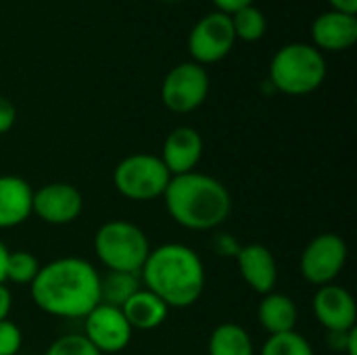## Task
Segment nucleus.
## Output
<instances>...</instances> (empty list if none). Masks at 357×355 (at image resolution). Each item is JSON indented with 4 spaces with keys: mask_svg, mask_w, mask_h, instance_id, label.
Masks as SVG:
<instances>
[{
    "mask_svg": "<svg viewBox=\"0 0 357 355\" xmlns=\"http://www.w3.org/2000/svg\"><path fill=\"white\" fill-rule=\"evenodd\" d=\"M29 295L48 316L84 320L100 303V274L82 257H59L40 268Z\"/></svg>",
    "mask_w": 357,
    "mask_h": 355,
    "instance_id": "1",
    "label": "nucleus"
},
{
    "mask_svg": "<svg viewBox=\"0 0 357 355\" xmlns=\"http://www.w3.org/2000/svg\"><path fill=\"white\" fill-rule=\"evenodd\" d=\"M203 136L190 126H180L165 136L159 159L172 176H182L195 172L203 157Z\"/></svg>",
    "mask_w": 357,
    "mask_h": 355,
    "instance_id": "14",
    "label": "nucleus"
},
{
    "mask_svg": "<svg viewBox=\"0 0 357 355\" xmlns=\"http://www.w3.org/2000/svg\"><path fill=\"white\" fill-rule=\"evenodd\" d=\"M312 38L320 52L347 50L357 40V17L341 10H326L316 17L312 25Z\"/></svg>",
    "mask_w": 357,
    "mask_h": 355,
    "instance_id": "15",
    "label": "nucleus"
},
{
    "mask_svg": "<svg viewBox=\"0 0 357 355\" xmlns=\"http://www.w3.org/2000/svg\"><path fill=\"white\" fill-rule=\"evenodd\" d=\"M234 259H236L241 278L253 293L268 295L276 289L278 264H276L274 253L266 245H259V243L241 245Z\"/></svg>",
    "mask_w": 357,
    "mask_h": 355,
    "instance_id": "13",
    "label": "nucleus"
},
{
    "mask_svg": "<svg viewBox=\"0 0 357 355\" xmlns=\"http://www.w3.org/2000/svg\"><path fill=\"white\" fill-rule=\"evenodd\" d=\"M230 21H232V29H234L236 40H245V42L261 40L264 33H266V27H268L266 15L257 6H253V4L232 13Z\"/></svg>",
    "mask_w": 357,
    "mask_h": 355,
    "instance_id": "21",
    "label": "nucleus"
},
{
    "mask_svg": "<svg viewBox=\"0 0 357 355\" xmlns=\"http://www.w3.org/2000/svg\"><path fill=\"white\" fill-rule=\"evenodd\" d=\"M209 355H255V345L249 331L236 322H224L213 328L209 343Z\"/></svg>",
    "mask_w": 357,
    "mask_h": 355,
    "instance_id": "19",
    "label": "nucleus"
},
{
    "mask_svg": "<svg viewBox=\"0 0 357 355\" xmlns=\"http://www.w3.org/2000/svg\"><path fill=\"white\" fill-rule=\"evenodd\" d=\"M33 188L19 176H0V230H10L31 216Z\"/></svg>",
    "mask_w": 357,
    "mask_h": 355,
    "instance_id": "16",
    "label": "nucleus"
},
{
    "mask_svg": "<svg viewBox=\"0 0 357 355\" xmlns=\"http://www.w3.org/2000/svg\"><path fill=\"white\" fill-rule=\"evenodd\" d=\"M172 174L163 161L153 153H132L123 157L113 169L115 190L136 203H149L163 197Z\"/></svg>",
    "mask_w": 357,
    "mask_h": 355,
    "instance_id": "6",
    "label": "nucleus"
},
{
    "mask_svg": "<svg viewBox=\"0 0 357 355\" xmlns=\"http://www.w3.org/2000/svg\"><path fill=\"white\" fill-rule=\"evenodd\" d=\"M132 335L134 331L119 308L98 303L84 318V337L102 355L123 352L130 345Z\"/></svg>",
    "mask_w": 357,
    "mask_h": 355,
    "instance_id": "10",
    "label": "nucleus"
},
{
    "mask_svg": "<svg viewBox=\"0 0 357 355\" xmlns=\"http://www.w3.org/2000/svg\"><path fill=\"white\" fill-rule=\"evenodd\" d=\"M140 282L169 310H186L203 297L207 272L195 249L182 243H165L151 249L140 270Z\"/></svg>",
    "mask_w": 357,
    "mask_h": 355,
    "instance_id": "2",
    "label": "nucleus"
},
{
    "mask_svg": "<svg viewBox=\"0 0 357 355\" xmlns=\"http://www.w3.org/2000/svg\"><path fill=\"white\" fill-rule=\"evenodd\" d=\"M163 2H178V0H163Z\"/></svg>",
    "mask_w": 357,
    "mask_h": 355,
    "instance_id": "33",
    "label": "nucleus"
},
{
    "mask_svg": "<svg viewBox=\"0 0 357 355\" xmlns=\"http://www.w3.org/2000/svg\"><path fill=\"white\" fill-rule=\"evenodd\" d=\"M44 355H102L84 335H63L50 343Z\"/></svg>",
    "mask_w": 357,
    "mask_h": 355,
    "instance_id": "24",
    "label": "nucleus"
},
{
    "mask_svg": "<svg viewBox=\"0 0 357 355\" xmlns=\"http://www.w3.org/2000/svg\"><path fill=\"white\" fill-rule=\"evenodd\" d=\"M121 312H123L128 324L132 326V331H155L169 316V308L155 293H151L144 287H140L121 305Z\"/></svg>",
    "mask_w": 357,
    "mask_h": 355,
    "instance_id": "17",
    "label": "nucleus"
},
{
    "mask_svg": "<svg viewBox=\"0 0 357 355\" xmlns=\"http://www.w3.org/2000/svg\"><path fill=\"white\" fill-rule=\"evenodd\" d=\"M259 355H316L312 343L297 331L270 335L261 345Z\"/></svg>",
    "mask_w": 357,
    "mask_h": 355,
    "instance_id": "23",
    "label": "nucleus"
},
{
    "mask_svg": "<svg viewBox=\"0 0 357 355\" xmlns=\"http://www.w3.org/2000/svg\"><path fill=\"white\" fill-rule=\"evenodd\" d=\"M42 264L31 251H10L4 270V282L13 285H31L38 276Z\"/></svg>",
    "mask_w": 357,
    "mask_h": 355,
    "instance_id": "22",
    "label": "nucleus"
},
{
    "mask_svg": "<svg viewBox=\"0 0 357 355\" xmlns=\"http://www.w3.org/2000/svg\"><path fill=\"white\" fill-rule=\"evenodd\" d=\"M345 354L357 355V326L354 331H349L347 335V345H345Z\"/></svg>",
    "mask_w": 357,
    "mask_h": 355,
    "instance_id": "31",
    "label": "nucleus"
},
{
    "mask_svg": "<svg viewBox=\"0 0 357 355\" xmlns=\"http://www.w3.org/2000/svg\"><path fill=\"white\" fill-rule=\"evenodd\" d=\"M161 199L169 218L192 232L220 228L232 211V197L224 182L201 172L172 176Z\"/></svg>",
    "mask_w": 357,
    "mask_h": 355,
    "instance_id": "3",
    "label": "nucleus"
},
{
    "mask_svg": "<svg viewBox=\"0 0 357 355\" xmlns=\"http://www.w3.org/2000/svg\"><path fill=\"white\" fill-rule=\"evenodd\" d=\"M94 253L111 272L140 274L151 253V243L140 226L128 220H109L94 234Z\"/></svg>",
    "mask_w": 357,
    "mask_h": 355,
    "instance_id": "5",
    "label": "nucleus"
},
{
    "mask_svg": "<svg viewBox=\"0 0 357 355\" xmlns=\"http://www.w3.org/2000/svg\"><path fill=\"white\" fill-rule=\"evenodd\" d=\"M211 249H213V253H218V255H222V257H236V253H238V249H241V243L234 239V234H230V232H220V234L213 236Z\"/></svg>",
    "mask_w": 357,
    "mask_h": 355,
    "instance_id": "26",
    "label": "nucleus"
},
{
    "mask_svg": "<svg viewBox=\"0 0 357 355\" xmlns=\"http://www.w3.org/2000/svg\"><path fill=\"white\" fill-rule=\"evenodd\" d=\"M8 247L0 241V282H4V270H6V259H8Z\"/></svg>",
    "mask_w": 357,
    "mask_h": 355,
    "instance_id": "32",
    "label": "nucleus"
},
{
    "mask_svg": "<svg viewBox=\"0 0 357 355\" xmlns=\"http://www.w3.org/2000/svg\"><path fill=\"white\" fill-rule=\"evenodd\" d=\"M213 4L218 6L220 13H226V15H232L249 4H253V0H213Z\"/></svg>",
    "mask_w": 357,
    "mask_h": 355,
    "instance_id": "29",
    "label": "nucleus"
},
{
    "mask_svg": "<svg viewBox=\"0 0 357 355\" xmlns=\"http://www.w3.org/2000/svg\"><path fill=\"white\" fill-rule=\"evenodd\" d=\"M15 119H17L15 105L6 96H0V136L6 134L15 126Z\"/></svg>",
    "mask_w": 357,
    "mask_h": 355,
    "instance_id": "27",
    "label": "nucleus"
},
{
    "mask_svg": "<svg viewBox=\"0 0 357 355\" xmlns=\"http://www.w3.org/2000/svg\"><path fill=\"white\" fill-rule=\"evenodd\" d=\"M236 42L230 15L213 10L201 17L188 36V52L199 65H211L228 56Z\"/></svg>",
    "mask_w": 357,
    "mask_h": 355,
    "instance_id": "9",
    "label": "nucleus"
},
{
    "mask_svg": "<svg viewBox=\"0 0 357 355\" xmlns=\"http://www.w3.org/2000/svg\"><path fill=\"white\" fill-rule=\"evenodd\" d=\"M142 287L140 274L132 272H111L100 276V303L119 308Z\"/></svg>",
    "mask_w": 357,
    "mask_h": 355,
    "instance_id": "20",
    "label": "nucleus"
},
{
    "mask_svg": "<svg viewBox=\"0 0 357 355\" xmlns=\"http://www.w3.org/2000/svg\"><path fill=\"white\" fill-rule=\"evenodd\" d=\"M10 310H13V293L4 282H0V322L8 320Z\"/></svg>",
    "mask_w": 357,
    "mask_h": 355,
    "instance_id": "28",
    "label": "nucleus"
},
{
    "mask_svg": "<svg viewBox=\"0 0 357 355\" xmlns=\"http://www.w3.org/2000/svg\"><path fill=\"white\" fill-rule=\"evenodd\" d=\"M209 94L207 69L195 61L180 63L167 71L161 86V100L172 113H192Z\"/></svg>",
    "mask_w": 357,
    "mask_h": 355,
    "instance_id": "8",
    "label": "nucleus"
},
{
    "mask_svg": "<svg viewBox=\"0 0 357 355\" xmlns=\"http://www.w3.org/2000/svg\"><path fill=\"white\" fill-rule=\"evenodd\" d=\"M21 345H23L21 328L10 320H2L0 322V355H17Z\"/></svg>",
    "mask_w": 357,
    "mask_h": 355,
    "instance_id": "25",
    "label": "nucleus"
},
{
    "mask_svg": "<svg viewBox=\"0 0 357 355\" xmlns=\"http://www.w3.org/2000/svg\"><path fill=\"white\" fill-rule=\"evenodd\" d=\"M326 77L324 54L303 42L284 44L270 61V82L289 96H305L316 92Z\"/></svg>",
    "mask_w": 357,
    "mask_h": 355,
    "instance_id": "4",
    "label": "nucleus"
},
{
    "mask_svg": "<svg viewBox=\"0 0 357 355\" xmlns=\"http://www.w3.org/2000/svg\"><path fill=\"white\" fill-rule=\"evenodd\" d=\"M333 4V10H341V13H349L356 15L357 13V0H328Z\"/></svg>",
    "mask_w": 357,
    "mask_h": 355,
    "instance_id": "30",
    "label": "nucleus"
},
{
    "mask_svg": "<svg viewBox=\"0 0 357 355\" xmlns=\"http://www.w3.org/2000/svg\"><path fill=\"white\" fill-rule=\"evenodd\" d=\"M347 243L335 232H322L314 236L299 257L301 276L316 287L333 285L347 264Z\"/></svg>",
    "mask_w": 357,
    "mask_h": 355,
    "instance_id": "7",
    "label": "nucleus"
},
{
    "mask_svg": "<svg viewBox=\"0 0 357 355\" xmlns=\"http://www.w3.org/2000/svg\"><path fill=\"white\" fill-rule=\"evenodd\" d=\"M84 197L69 182H48L33 190L31 213L38 216L44 224L67 226L82 216Z\"/></svg>",
    "mask_w": 357,
    "mask_h": 355,
    "instance_id": "11",
    "label": "nucleus"
},
{
    "mask_svg": "<svg viewBox=\"0 0 357 355\" xmlns=\"http://www.w3.org/2000/svg\"><path fill=\"white\" fill-rule=\"evenodd\" d=\"M297 318V303L289 295L276 291L261 295V301L257 305V320L268 335H282L295 331Z\"/></svg>",
    "mask_w": 357,
    "mask_h": 355,
    "instance_id": "18",
    "label": "nucleus"
},
{
    "mask_svg": "<svg viewBox=\"0 0 357 355\" xmlns=\"http://www.w3.org/2000/svg\"><path fill=\"white\" fill-rule=\"evenodd\" d=\"M314 316L326 333H347L356 328L357 305L354 295L341 285L318 287L312 301Z\"/></svg>",
    "mask_w": 357,
    "mask_h": 355,
    "instance_id": "12",
    "label": "nucleus"
}]
</instances>
